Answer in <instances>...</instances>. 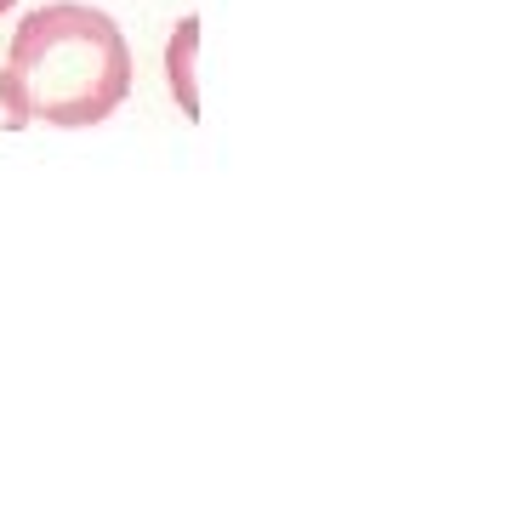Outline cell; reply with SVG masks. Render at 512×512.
<instances>
[{
  "mask_svg": "<svg viewBox=\"0 0 512 512\" xmlns=\"http://www.w3.org/2000/svg\"><path fill=\"white\" fill-rule=\"evenodd\" d=\"M6 69L29 103V120L57 131L103 126L126 109L137 80L126 29L86 0H46L23 12L6 46Z\"/></svg>",
  "mask_w": 512,
  "mask_h": 512,
  "instance_id": "6da1fadb",
  "label": "cell"
},
{
  "mask_svg": "<svg viewBox=\"0 0 512 512\" xmlns=\"http://www.w3.org/2000/svg\"><path fill=\"white\" fill-rule=\"evenodd\" d=\"M194 63H200V18H183L165 40V86L183 120H200V86H194Z\"/></svg>",
  "mask_w": 512,
  "mask_h": 512,
  "instance_id": "7a4b0ae2",
  "label": "cell"
},
{
  "mask_svg": "<svg viewBox=\"0 0 512 512\" xmlns=\"http://www.w3.org/2000/svg\"><path fill=\"white\" fill-rule=\"evenodd\" d=\"M23 126H35V120H29V103H23L18 80H12L6 57H0V131H23Z\"/></svg>",
  "mask_w": 512,
  "mask_h": 512,
  "instance_id": "3957f363",
  "label": "cell"
},
{
  "mask_svg": "<svg viewBox=\"0 0 512 512\" xmlns=\"http://www.w3.org/2000/svg\"><path fill=\"white\" fill-rule=\"evenodd\" d=\"M12 6H18V0H0V18H6V12H12Z\"/></svg>",
  "mask_w": 512,
  "mask_h": 512,
  "instance_id": "277c9868",
  "label": "cell"
}]
</instances>
